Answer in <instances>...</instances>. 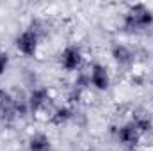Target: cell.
<instances>
[{"label":"cell","mask_w":153,"mask_h":151,"mask_svg":"<svg viewBox=\"0 0 153 151\" xmlns=\"http://www.w3.org/2000/svg\"><path fill=\"white\" fill-rule=\"evenodd\" d=\"M153 27V11L146 4H134L125 11L123 29L128 34H144Z\"/></svg>","instance_id":"6da1fadb"},{"label":"cell","mask_w":153,"mask_h":151,"mask_svg":"<svg viewBox=\"0 0 153 151\" xmlns=\"http://www.w3.org/2000/svg\"><path fill=\"white\" fill-rule=\"evenodd\" d=\"M39 36L38 32L30 27L27 30H23L22 34H18L16 39H14V44H16V50L25 55V57H36L39 48Z\"/></svg>","instance_id":"7a4b0ae2"},{"label":"cell","mask_w":153,"mask_h":151,"mask_svg":"<svg viewBox=\"0 0 153 151\" xmlns=\"http://www.w3.org/2000/svg\"><path fill=\"white\" fill-rule=\"evenodd\" d=\"M84 62V55H82V50L80 46L76 44H68L62 52H61V66L62 70L66 71H78L80 66Z\"/></svg>","instance_id":"3957f363"},{"label":"cell","mask_w":153,"mask_h":151,"mask_svg":"<svg viewBox=\"0 0 153 151\" xmlns=\"http://www.w3.org/2000/svg\"><path fill=\"white\" fill-rule=\"evenodd\" d=\"M27 100H29V112L32 114V115H38L41 114L52 101V98H50V93H48V89H45V87H36V89H32L30 91V94L27 96Z\"/></svg>","instance_id":"277c9868"},{"label":"cell","mask_w":153,"mask_h":151,"mask_svg":"<svg viewBox=\"0 0 153 151\" xmlns=\"http://www.w3.org/2000/svg\"><path fill=\"white\" fill-rule=\"evenodd\" d=\"M141 137H143V133L134 124V121H128V123H125L123 126L117 128V142L125 148H135L139 144Z\"/></svg>","instance_id":"5b68a950"},{"label":"cell","mask_w":153,"mask_h":151,"mask_svg":"<svg viewBox=\"0 0 153 151\" xmlns=\"http://www.w3.org/2000/svg\"><path fill=\"white\" fill-rule=\"evenodd\" d=\"M89 84H93L94 89L98 91H107L109 85H111V75H109V70L100 64V62H94L89 70Z\"/></svg>","instance_id":"8992f818"},{"label":"cell","mask_w":153,"mask_h":151,"mask_svg":"<svg viewBox=\"0 0 153 151\" xmlns=\"http://www.w3.org/2000/svg\"><path fill=\"white\" fill-rule=\"evenodd\" d=\"M111 53H112V59L116 61V64L119 66H132L134 61H135V53L130 46L123 44V43H114L112 48H111Z\"/></svg>","instance_id":"52a82bcc"},{"label":"cell","mask_w":153,"mask_h":151,"mask_svg":"<svg viewBox=\"0 0 153 151\" xmlns=\"http://www.w3.org/2000/svg\"><path fill=\"white\" fill-rule=\"evenodd\" d=\"M29 151H53L52 141L46 133L38 132L34 135H30L29 139Z\"/></svg>","instance_id":"ba28073f"},{"label":"cell","mask_w":153,"mask_h":151,"mask_svg":"<svg viewBox=\"0 0 153 151\" xmlns=\"http://www.w3.org/2000/svg\"><path fill=\"white\" fill-rule=\"evenodd\" d=\"M0 114L4 117H16L14 114V94L0 87Z\"/></svg>","instance_id":"9c48e42d"},{"label":"cell","mask_w":153,"mask_h":151,"mask_svg":"<svg viewBox=\"0 0 153 151\" xmlns=\"http://www.w3.org/2000/svg\"><path fill=\"white\" fill-rule=\"evenodd\" d=\"M71 117H73V112H71L70 107H57V109H53V114H52V117H50L48 121H50V124H53V126H62V124H66Z\"/></svg>","instance_id":"30bf717a"},{"label":"cell","mask_w":153,"mask_h":151,"mask_svg":"<svg viewBox=\"0 0 153 151\" xmlns=\"http://www.w3.org/2000/svg\"><path fill=\"white\" fill-rule=\"evenodd\" d=\"M132 121H134V124L139 128V132L141 133H146V132H152V128H153V121H152V117L148 115V114H144V112H137L134 117H132Z\"/></svg>","instance_id":"8fae6325"},{"label":"cell","mask_w":153,"mask_h":151,"mask_svg":"<svg viewBox=\"0 0 153 151\" xmlns=\"http://www.w3.org/2000/svg\"><path fill=\"white\" fill-rule=\"evenodd\" d=\"M7 66H9V55H7L5 52H2V50H0V76L5 73Z\"/></svg>","instance_id":"7c38bea8"},{"label":"cell","mask_w":153,"mask_h":151,"mask_svg":"<svg viewBox=\"0 0 153 151\" xmlns=\"http://www.w3.org/2000/svg\"><path fill=\"white\" fill-rule=\"evenodd\" d=\"M85 151H91V150H85Z\"/></svg>","instance_id":"4fadbf2b"}]
</instances>
